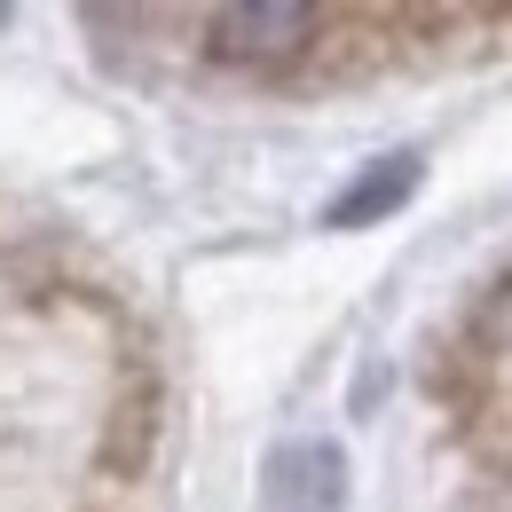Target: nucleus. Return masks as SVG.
Returning a JSON list of instances; mask_svg holds the SVG:
<instances>
[{
  "mask_svg": "<svg viewBox=\"0 0 512 512\" xmlns=\"http://www.w3.org/2000/svg\"><path fill=\"white\" fill-rule=\"evenodd\" d=\"M260 497H268V512H339L347 505V457H339V442H284V449H268Z\"/></svg>",
  "mask_w": 512,
  "mask_h": 512,
  "instance_id": "1",
  "label": "nucleus"
},
{
  "mask_svg": "<svg viewBox=\"0 0 512 512\" xmlns=\"http://www.w3.org/2000/svg\"><path fill=\"white\" fill-rule=\"evenodd\" d=\"M316 24H323L316 8H284V0H268V8H221L213 16V48L237 56V64H268V56H300V40Z\"/></svg>",
  "mask_w": 512,
  "mask_h": 512,
  "instance_id": "2",
  "label": "nucleus"
},
{
  "mask_svg": "<svg viewBox=\"0 0 512 512\" xmlns=\"http://www.w3.org/2000/svg\"><path fill=\"white\" fill-rule=\"evenodd\" d=\"M418 174H426L418 150H394V158H379V166H363L347 190L323 205V229H371V221H386V213H402L410 190H418Z\"/></svg>",
  "mask_w": 512,
  "mask_h": 512,
  "instance_id": "3",
  "label": "nucleus"
}]
</instances>
